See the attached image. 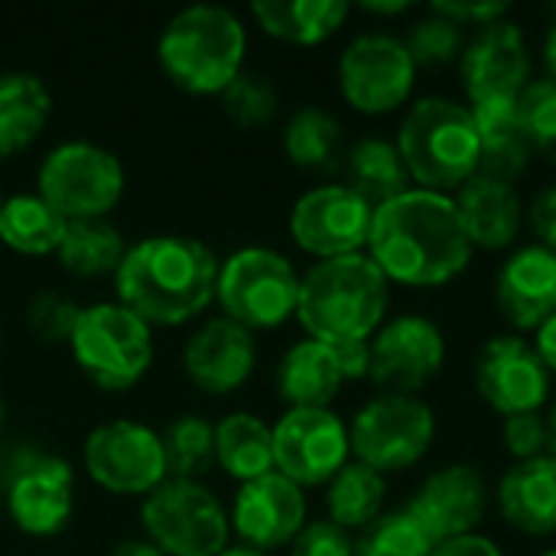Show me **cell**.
Instances as JSON below:
<instances>
[{"mask_svg": "<svg viewBox=\"0 0 556 556\" xmlns=\"http://www.w3.org/2000/svg\"><path fill=\"white\" fill-rule=\"evenodd\" d=\"M492 485L485 472L472 463H446L433 469L407 498V511L437 541H456L479 534L492 511Z\"/></svg>", "mask_w": 556, "mask_h": 556, "instance_id": "cell-18", "label": "cell"}, {"mask_svg": "<svg viewBox=\"0 0 556 556\" xmlns=\"http://www.w3.org/2000/svg\"><path fill=\"white\" fill-rule=\"evenodd\" d=\"M371 375L368 381L391 394H420L433 384L446 365L450 345L437 319L424 313L391 316L371 336Z\"/></svg>", "mask_w": 556, "mask_h": 556, "instance_id": "cell-16", "label": "cell"}, {"mask_svg": "<svg viewBox=\"0 0 556 556\" xmlns=\"http://www.w3.org/2000/svg\"><path fill=\"white\" fill-rule=\"evenodd\" d=\"M459 78H463L466 104L518 98L534 78L525 29L515 20H498L476 29L466 39L459 59Z\"/></svg>", "mask_w": 556, "mask_h": 556, "instance_id": "cell-19", "label": "cell"}, {"mask_svg": "<svg viewBox=\"0 0 556 556\" xmlns=\"http://www.w3.org/2000/svg\"><path fill=\"white\" fill-rule=\"evenodd\" d=\"M420 68L414 65L404 36L388 29L358 33L339 55L336 78L345 104L368 117H384L401 111L414 88Z\"/></svg>", "mask_w": 556, "mask_h": 556, "instance_id": "cell-12", "label": "cell"}, {"mask_svg": "<svg viewBox=\"0 0 556 556\" xmlns=\"http://www.w3.org/2000/svg\"><path fill=\"white\" fill-rule=\"evenodd\" d=\"M375 208L345 182H323L306 189L290 208V238L293 244L316 257H349L368 248Z\"/></svg>", "mask_w": 556, "mask_h": 556, "instance_id": "cell-15", "label": "cell"}, {"mask_svg": "<svg viewBox=\"0 0 556 556\" xmlns=\"http://www.w3.org/2000/svg\"><path fill=\"white\" fill-rule=\"evenodd\" d=\"M52 117V94L33 72H0V160L29 150Z\"/></svg>", "mask_w": 556, "mask_h": 556, "instance_id": "cell-27", "label": "cell"}, {"mask_svg": "<svg viewBox=\"0 0 556 556\" xmlns=\"http://www.w3.org/2000/svg\"><path fill=\"white\" fill-rule=\"evenodd\" d=\"M215 466L235 482H254L274 469V427L251 410H231L215 424Z\"/></svg>", "mask_w": 556, "mask_h": 556, "instance_id": "cell-29", "label": "cell"}, {"mask_svg": "<svg viewBox=\"0 0 556 556\" xmlns=\"http://www.w3.org/2000/svg\"><path fill=\"white\" fill-rule=\"evenodd\" d=\"M218 264L215 251L192 235H150L127 248L114 293L150 329H176L215 303Z\"/></svg>", "mask_w": 556, "mask_h": 556, "instance_id": "cell-2", "label": "cell"}, {"mask_svg": "<svg viewBox=\"0 0 556 556\" xmlns=\"http://www.w3.org/2000/svg\"><path fill=\"white\" fill-rule=\"evenodd\" d=\"M531 345H534L538 358L544 362V368L556 378V313L531 332Z\"/></svg>", "mask_w": 556, "mask_h": 556, "instance_id": "cell-47", "label": "cell"}, {"mask_svg": "<svg viewBox=\"0 0 556 556\" xmlns=\"http://www.w3.org/2000/svg\"><path fill=\"white\" fill-rule=\"evenodd\" d=\"M336 355H339L345 381H368V375H371V345L368 342L336 345Z\"/></svg>", "mask_w": 556, "mask_h": 556, "instance_id": "cell-46", "label": "cell"}, {"mask_svg": "<svg viewBox=\"0 0 556 556\" xmlns=\"http://www.w3.org/2000/svg\"><path fill=\"white\" fill-rule=\"evenodd\" d=\"M518 114L528 134L534 156L556 163V81L531 78V85L518 94Z\"/></svg>", "mask_w": 556, "mask_h": 556, "instance_id": "cell-39", "label": "cell"}, {"mask_svg": "<svg viewBox=\"0 0 556 556\" xmlns=\"http://www.w3.org/2000/svg\"><path fill=\"white\" fill-rule=\"evenodd\" d=\"M277 394L290 407H332L349 384L336 355V345L300 339L277 362Z\"/></svg>", "mask_w": 556, "mask_h": 556, "instance_id": "cell-25", "label": "cell"}, {"mask_svg": "<svg viewBox=\"0 0 556 556\" xmlns=\"http://www.w3.org/2000/svg\"><path fill=\"white\" fill-rule=\"evenodd\" d=\"M218 556H267V554H261V551H254V547H244V544H231V547H225Z\"/></svg>", "mask_w": 556, "mask_h": 556, "instance_id": "cell-52", "label": "cell"}, {"mask_svg": "<svg viewBox=\"0 0 556 556\" xmlns=\"http://www.w3.org/2000/svg\"><path fill=\"white\" fill-rule=\"evenodd\" d=\"M430 556H508L498 541H492L489 534H469V538H456V541H446V544H437V551Z\"/></svg>", "mask_w": 556, "mask_h": 556, "instance_id": "cell-45", "label": "cell"}, {"mask_svg": "<svg viewBox=\"0 0 556 556\" xmlns=\"http://www.w3.org/2000/svg\"><path fill=\"white\" fill-rule=\"evenodd\" d=\"M342 121L316 104H306L290 114L283 127V153L293 166L309 173H332L345 163L342 150Z\"/></svg>", "mask_w": 556, "mask_h": 556, "instance_id": "cell-32", "label": "cell"}, {"mask_svg": "<svg viewBox=\"0 0 556 556\" xmlns=\"http://www.w3.org/2000/svg\"><path fill=\"white\" fill-rule=\"evenodd\" d=\"M0 208H3V192H0Z\"/></svg>", "mask_w": 556, "mask_h": 556, "instance_id": "cell-55", "label": "cell"}, {"mask_svg": "<svg viewBox=\"0 0 556 556\" xmlns=\"http://www.w3.org/2000/svg\"><path fill=\"white\" fill-rule=\"evenodd\" d=\"M495 306L511 332L531 336L556 313V254L541 244L515 248L495 274Z\"/></svg>", "mask_w": 556, "mask_h": 556, "instance_id": "cell-22", "label": "cell"}, {"mask_svg": "<svg viewBox=\"0 0 556 556\" xmlns=\"http://www.w3.org/2000/svg\"><path fill=\"white\" fill-rule=\"evenodd\" d=\"M352 13L345 0H254L257 26L290 46H319L332 39Z\"/></svg>", "mask_w": 556, "mask_h": 556, "instance_id": "cell-28", "label": "cell"}, {"mask_svg": "<svg viewBox=\"0 0 556 556\" xmlns=\"http://www.w3.org/2000/svg\"><path fill=\"white\" fill-rule=\"evenodd\" d=\"M248 29L231 7L192 3L166 20L156 36L163 75L186 94H222L241 72Z\"/></svg>", "mask_w": 556, "mask_h": 556, "instance_id": "cell-4", "label": "cell"}, {"mask_svg": "<svg viewBox=\"0 0 556 556\" xmlns=\"http://www.w3.org/2000/svg\"><path fill=\"white\" fill-rule=\"evenodd\" d=\"M349 463V424L332 407H290L274 424V469L303 492L326 489Z\"/></svg>", "mask_w": 556, "mask_h": 556, "instance_id": "cell-14", "label": "cell"}, {"mask_svg": "<svg viewBox=\"0 0 556 556\" xmlns=\"http://www.w3.org/2000/svg\"><path fill=\"white\" fill-rule=\"evenodd\" d=\"M345 186L355 189L371 208L404 195L414 182L401 150L388 137H362L345 150Z\"/></svg>", "mask_w": 556, "mask_h": 556, "instance_id": "cell-30", "label": "cell"}, {"mask_svg": "<svg viewBox=\"0 0 556 556\" xmlns=\"http://www.w3.org/2000/svg\"><path fill=\"white\" fill-rule=\"evenodd\" d=\"M365 254L391 287L440 290L469 270L476 248L453 195L410 186L404 195L375 208Z\"/></svg>", "mask_w": 556, "mask_h": 556, "instance_id": "cell-1", "label": "cell"}, {"mask_svg": "<svg viewBox=\"0 0 556 556\" xmlns=\"http://www.w3.org/2000/svg\"><path fill=\"white\" fill-rule=\"evenodd\" d=\"M410 182L427 192L456 195L482 163L479 130L466 101L450 94L417 98L394 134Z\"/></svg>", "mask_w": 556, "mask_h": 556, "instance_id": "cell-5", "label": "cell"}, {"mask_svg": "<svg viewBox=\"0 0 556 556\" xmlns=\"http://www.w3.org/2000/svg\"><path fill=\"white\" fill-rule=\"evenodd\" d=\"M544 420H547V456L556 459V404H551V410L544 414Z\"/></svg>", "mask_w": 556, "mask_h": 556, "instance_id": "cell-51", "label": "cell"}, {"mask_svg": "<svg viewBox=\"0 0 556 556\" xmlns=\"http://www.w3.org/2000/svg\"><path fill=\"white\" fill-rule=\"evenodd\" d=\"M433 551L437 541L407 508L384 511L375 525L355 534V556H430Z\"/></svg>", "mask_w": 556, "mask_h": 556, "instance_id": "cell-36", "label": "cell"}, {"mask_svg": "<svg viewBox=\"0 0 556 556\" xmlns=\"http://www.w3.org/2000/svg\"><path fill=\"white\" fill-rule=\"evenodd\" d=\"M140 525L163 556H218L231 547V515L205 482L166 479L143 498Z\"/></svg>", "mask_w": 556, "mask_h": 556, "instance_id": "cell-11", "label": "cell"}, {"mask_svg": "<svg viewBox=\"0 0 556 556\" xmlns=\"http://www.w3.org/2000/svg\"><path fill=\"white\" fill-rule=\"evenodd\" d=\"M163 456L169 479H189L202 482V476L215 466V424L199 414L176 417L163 433Z\"/></svg>", "mask_w": 556, "mask_h": 556, "instance_id": "cell-35", "label": "cell"}, {"mask_svg": "<svg viewBox=\"0 0 556 556\" xmlns=\"http://www.w3.org/2000/svg\"><path fill=\"white\" fill-rule=\"evenodd\" d=\"M525 228L534 235V244L556 254V182L541 186L531 202H525Z\"/></svg>", "mask_w": 556, "mask_h": 556, "instance_id": "cell-43", "label": "cell"}, {"mask_svg": "<svg viewBox=\"0 0 556 556\" xmlns=\"http://www.w3.org/2000/svg\"><path fill=\"white\" fill-rule=\"evenodd\" d=\"M544 68H547V78L556 81V20L544 36Z\"/></svg>", "mask_w": 556, "mask_h": 556, "instance_id": "cell-50", "label": "cell"}, {"mask_svg": "<svg viewBox=\"0 0 556 556\" xmlns=\"http://www.w3.org/2000/svg\"><path fill=\"white\" fill-rule=\"evenodd\" d=\"M502 446H505V453L515 463H528V459L547 456V420H544V410L502 417Z\"/></svg>", "mask_w": 556, "mask_h": 556, "instance_id": "cell-41", "label": "cell"}, {"mask_svg": "<svg viewBox=\"0 0 556 556\" xmlns=\"http://www.w3.org/2000/svg\"><path fill=\"white\" fill-rule=\"evenodd\" d=\"M78 371L101 391H130L153 365V329L117 300L81 306L68 339Z\"/></svg>", "mask_w": 556, "mask_h": 556, "instance_id": "cell-6", "label": "cell"}, {"mask_svg": "<svg viewBox=\"0 0 556 556\" xmlns=\"http://www.w3.org/2000/svg\"><path fill=\"white\" fill-rule=\"evenodd\" d=\"M476 394L498 417L538 414L551 401L554 375L538 358L528 336L502 332L492 336L476 355Z\"/></svg>", "mask_w": 556, "mask_h": 556, "instance_id": "cell-17", "label": "cell"}, {"mask_svg": "<svg viewBox=\"0 0 556 556\" xmlns=\"http://www.w3.org/2000/svg\"><path fill=\"white\" fill-rule=\"evenodd\" d=\"M127 241L121 235L117 225H111L108 218H94V222H68L65 238L55 251L59 264L78 277V280H94L104 274H117L124 254H127Z\"/></svg>", "mask_w": 556, "mask_h": 556, "instance_id": "cell-34", "label": "cell"}, {"mask_svg": "<svg viewBox=\"0 0 556 556\" xmlns=\"http://www.w3.org/2000/svg\"><path fill=\"white\" fill-rule=\"evenodd\" d=\"M463 228L476 251H508L525 231V199L515 182L476 173L456 195Z\"/></svg>", "mask_w": 556, "mask_h": 556, "instance_id": "cell-23", "label": "cell"}, {"mask_svg": "<svg viewBox=\"0 0 556 556\" xmlns=\"http://www.w3.org/2000/svg\"><path fill=\"white\" fill-rule=\"evenodd\" d=\"M492 502L502 521L525 538H556V459L538 456L511 463L498 479Z\"/></svg>", "mask_w": 556, "mask_h": 556, "instance_id": "cell-24", "label": "cell"}, {"mask_svg": "<svg viewBox=\"0 0 556 556\" xmlns=\"http://www.w3.org/2000/svg\"><path fill=\"white\" fill-rule=\"evenodd\" d=\"M3 508L26 538H55L75 515V469L68 459L16 443L0 453Z\"/></svg>", "mask_w": 556, "mask_h": 556, "instance_id": "cell-10", "label": "cell"}, {"mask_svg": "<svg viewBox=\"0 0 556 556\" xmlns=\"http://www.w3.org/2000/svg\"><path fill=\"white\" fill-rule=\"evenodd\" d=\"M81 463L88 479L111 495L147 498L153 489H160L169 479L160 433L127 417L94 427L85 437Z\"/></svg>", "mask_w": 556, "mask_h": 556, "instance_id": "cell-13", "label": "cell"}, {"mask_svg": "<svg viewBox=\"0 0 556 556\" xmlns=\"http://www.w3.org/2000/svg\"><path fill=\"white\" fill-rule=\"evenodd\" d=\"M68 222L39 195V192H16L3 199L0 208V241L26 257H49L59 251Z\"/></svg>", "mask_w": 556, "mask_h": 556, "instance_id": "cell-31", "label": "cell"}, {"mask_svg": "<svg viewBox=\"0 0 556 556\" xmlns=\"http://www.w3.org/2000/svg\"><path fill=\"white\" fill-rule=\"evenodd\" d=\"M124 163L94 140H62L36 169V192L65 222L108 218L124 199Z\"/></svg>", "mask_w": 556, "mask_h": 556, "instance_id": "cell-9", "label": "cell"}, {"mask_svg": "<svg viewBox=\"0 0 556 556\" xmlns=\"http://www.w3.org/2000/svg\"><path fill=\"white\" fill-rule=\"evenodd\" d=\"M538 556H556V547H547V551H541Z\"/></svg>", "mask_w": 556, "mask_h": 556, "instance_id": "cell-54", "label": "cell"}, {"mask_svg": "<svg viewBox=\"0 0 556 556\" xmlns=\"http://www.w3.org/2000/svg\"><path fill=\"white\" fill-rule=\"evenodd\" d=\"M78 313H81L78 303H72L62 293L46 290V293H39V296L29 300V306H26V326L46 345H68L72 329L78 323Z\"/></svg>", "mask_w": 556, "mask_h": 556, "instance_id": "cell-40", "label": "cell"}, {"mask_svg": "<svg viewBox=\"0 0 556 556\" xmlns=\"http://www.w3.org/2000/svg\"><path fill=\"white\" fill-rule=\"evenodd\" d=\"M3 424H7V404H3V397H0V433H3Z\"/></svg>", "mask_w": 556, "mask_h": 556, "instance_id": "cell-53", "label": "cell"}, {"mask_svg": "<svg viewBox=\"0 0 556 556\" xmlns=\"http://www.w3.org/2000/svg\"><path fill=\"white\" fill-rule=\"evenodd\" d=\"M466 29L433 10H427L420 20L410 23L407 36H404V46L414 59V65L424 72V68H446L453 62L463 59V49H466Z\"/></svg>", "mask_w": 556, "mask_h": 556, "instance_id": "cell-37", "label": "cell"}, {"mask_svg": "<svg viewBox=\"0 0 556 556\" xmlns=\"http://www.w3.org/2000/svg\"><path fill=\"white\" fill-rule=\"evenodd\" d=\"M222 111L238 127H264L280 111V91L277 85L261 72H241L222 94Z\"/></svg>", "mask_w": 556, "mask_h": 556, "instance_id": "cell-38", "label": "cell"}, {"mask_svg": "<svg viewBox=\"0 0 556 556\" xmlns=\"http://www.w3.org/2000/svg\"><path fill=\"white\" fill-rule=\"evenodd\" d=\"M300 277L303 274L287 254L264 244H248L218 264L215 303L225 319L251 332L280 329L296 319Z\"/></svg>", "mask_w": 556, "mask_h": 556, "instance_id": "cell-7", "label": "cell"}, {"mask_svg": "<svg viewBox=\"0 0 556 556\" xmlns=\"http://www.w3.org/2000/svg\"><path fill=\"white\" fill-rule=\"evenodd\" d=\"M362 10L371 13V16H401V13L410 10V3H407V0H391V3H381V0L371 3V0H368V3H362Z\"/></svg>", "mask_w": 556, "mask_h": 556, "instance_id": "cell-48", "label": "cell"}, {"mask_svg": "<svg viewBox=\"0 0 556 556\" xmlns=\"http://www.w3.org/2000/svg\"><path fill=\"white\" fill-rule=\"evenodd\" d=\"M228 515L238 544L270 554L290 547L293 538L306 528L309 502L300 485H293L280 472H267L238 489Z\"/></svg>", "mask_w": 556, "mask_h": 556, "instance_id": "cell-20", "label": "cell"}, {"mask_svg": "<svg viewBox=\"0 0 556 556\" xmlns=\"http://www.w3.org/2000/svg\"><path fill=\"white\" fill-rule=\"evenodd\" d=\"M257 368V339L251 329L212 316L205 319L182 349V371L208 397H225L235 394L238 388L248 384V378Z\"/></svg>", "mask_w": 556, "mask_h": 556, "instance_id": "cell-21", "label": "cell"}, {"mask_svg": "<svg viewBox=\"0 0 556 556\" xmlns=\"http://www.w3.org/2000/svg\"><path fill=\"white\" fill-rule=\"evenodd\" d=\"M476 130H479V147H482V163L479 173L515 182L528 173L534 150L528 143L521 114H518V98H498V101H479L469 104Z\"/></svg>", "mask_w": 556, "mask_h": 556, "instance_id": "cell-26", "label": "cell"}, {"mask_svg": "<svg viewBox=\"0 0 556 556\" xmlns=\"http://www.w3.org/2000/svg\"><path fill=\"white\" fill-rule=\"evenodd\" d=\"M388 309L391 283L365 251L316 261L300 277L296 323L306 339L326 345L371 342V336L388 323Z\"/></svg>", "mask_w": 556, "mask_h": 556, "instance_id": "cell-3", "label": "cell"}, {"mask_svg": "<svg viewBox=\"0 0 556 556\" xmlns=\"http://www.w3.org/2000/svg\"><path fill=\"white\" fill-rule=\"evenodd\" d=\"M433 13L459 23L463 29L466 26H489V23H498V20H508L511 13V3H485V0H476V3H466V0H456V3H430Z\"/></svg>", "mask_w": 556, "mask_h": 556, "instance_id": "cell-44", "label": "cell"}, {"mask_svg": "<svg viewBox=\"0 0 556 556\" xmlns=\"http://www.w3.org/2000/svg\"><path fill=\"white\" fill-rule=\"evenodd\" d=\"M290 556H355V534L329 518H316L306 521V528L293 538Z\"/></svg>", "mask_w": 556, "mask_h": 556, "instance_id": "cell-42", "label": "cell"}, {"mask_svg": "<svg viewBox=\"0 0 556 556\" xmlns=\"http://www.w3.org/2000/svg\"><path fill=\"white\" fill-rule=\"evenodd\" d=\"M349 440L352 459L388 479L430 456L437 443V410L420 394L378 391L355 410Z\"/></svg>", "mask_w": 556, "mask_h": 556, "instance_id": "cell-8", "label": "cell"}, {"mask_svg": "<svg viewBox=\"0 0 556 556\" xmlns=\"http://www.w3.org/2000/svg\"><path fill=\"white\" fill-rule=\"evenodd\" d=\"M111 556H163L150 541H124V544H117Z\"/></svg>", "mask_w": 556, "mask_h": 556, "instance_id": "cell-49", "label": "cell"}, {"mask_svg": "<svg viewBox=\"0 0 556 556\" xmlns=\"http://www.w3.org/2000/svg\"><path fill=\"white\" fill-rule=\"evenodd\" d=\"M388 479L362 463H349L326 485V518L349 534H362L388 508Z\"/></svg>", "mask_w": 556, "mask_h": 556, "instance_id": "cell-33", "label": "cell"}]
</instances>
